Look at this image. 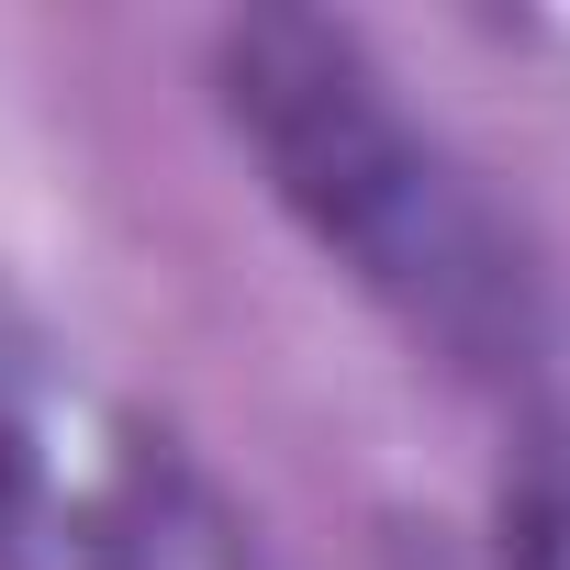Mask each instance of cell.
<instances>
[{"label": "cell", "mask_w": 570, "mask_h": 570, "mask_svg": "<svg viewBox=\"0 0 570 570\" xmlns=\"http://www.w3.org/2000/svg\"><path fill=\"white\" fill-rule=\"evenodd\" d=\"M213 101L358 292L470 392L537 403L559 370V279L537 235L481 190V168L414 124L403 79L336 12H235L213 35Z\"/></svg>", "instance_id": "obj_1"}, {"label": "cell", "mask_w": 570, "mask_h": 570, "mask_svg": "<svg viewBox=\"0 0 570 570\" xmlns=\"http://www.w3.org/2000/svg\"><path fill=\"white\" fill-rule=\"evenodd\" d=\"M135 403L90 392L79 347L0 268V570H57V537Z\"/></svg>", "instance_id": "obj_2"}, {"label": "cell", "mask_w": 570, "mask_h": 570, "mask_svg": "<svg viewBox=\"0 0 570 570\" xmlns=\"http://www.w3.org/2000/svg\"><path fill=\"white\" fill-rule=\"evenodd\" d=\"M57 570H279V559L179 425L124 414L68 537H57Z\"/></svg>", "instance_id": "obj_3"}]
</instances>
